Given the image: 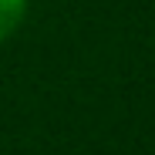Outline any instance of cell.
Masks as SVG:
<instances>
[{
    "instance_id": "cell-1",
    "label": "cell",
    "mask_w": 155,
    "mask_h": 155,
    "mask_svg": "<svg viewBox=\"0 0 155 155\" xmlns=\"http://www.w3.org/2000/svg\"><path fill=\"white\" fill-rule=\"evenodd\" d=\"M27 14V0H0V44H4Z\"/></svg>"
}]
</instances>
